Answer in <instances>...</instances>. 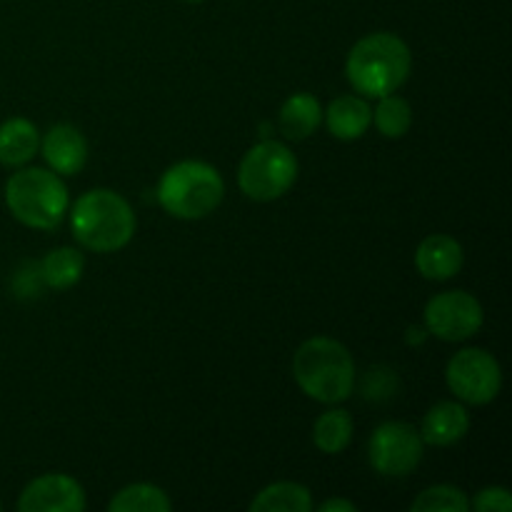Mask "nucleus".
Wrapping results in <instances>:
<instances>
[{
    "mask_svg": "<svg viewBox=\"0 0 512 512\" xmlns=\"http://www.w3.org/2000/svg\"><path fill=\"white\" fill-rule=\"evenodd\" d=\"M413 70L408 43L393 33H370L350 48L345 78L365 98H383L403 88Z\"/></svg>",
    "mask_w": 512,
    "mask_h": 512,
    "instance_id": "f257e3e1",
    "label": "nucleus"
},
{
    "mask_svg": "<svg viewBox=\"0 0 512 512\" xmlns=\"http://www.w3.org/2000/svg\"><path fill=\"white\" fill-rule=\"evenodd\" d=\"M68 213L75 240L93 253H118L133 240L138 228L133 205L108 188L83 193Z\"/></svg>",
    "mask_w": 512,
    "mask_h": 512,
    "instance_id": "f03ea898",
    "label": "nucleus"
},
{
    "mask_svg": "<svg viewBox=\"0 0 512 512\" xmlns=\"http://www.w3.org/2000/svg\"><path fill=\"white\" fill-rule=\"evenodd\" d=\"M293 378L308 398L338 405L353 395L355 360L343 343L318 335L295 350Z\"/></svg>",
    "mask_w": 512,
    "mask_h": 512,
    "instance_id": "7ed1b4c3",
    "label": "nucleus"
},
{
    "mask_svg": "<svg viewBox=\"0 0 512 512\" xmlns=\"http://www.w3.org/2000/svg\"><path fill=\"white\" fill-rule=\"evenodd\" d=\"M225 180L210 163L180 160L170 165L158 183V203L178 220H203L220 208Z\"/></svg>",
    "mask_w": 512,
    "mask_h": 512,
    "instance_id": "20e7f679",
    "label": "nucleus"
},
{
    "mask_svg": "<svg viewBox=\"0 0 512 512\" xmlns=\"http://www.w3.org/2000/svg\"><path fill=\"white\" fill-rule=\"evenodd\" d=\"M5 205L25 228L53 230L68 215L70 195L53 170L20 168L5 183Z\"/></svg>",
    "mask_w": 512,
    "mask_h": 512,
    "instance_id": "39448f33",
    "label": "nucleus"
},
{
    "mask_svg": "<svg viewBox=\"0 0 512 512\" xmlns=\"http://www.w3.org/2000/svg\"><path fill=\"white\" fill-rule=\"evenodd\" d=\"M298 180V158L280 140H260L240 160L238 185L245 198L273 203L283 198Z\"/></svg>",
    "mask_w": 512,
    "mask_h": 512,
    "instance_id": "423d86ee",
    "label": "nucleus"
},
{
    "mask_svg": "<svg viewBox=\"0 0 512 512\" xmlns=\"http://www.w3.org/2000/svg\"><path fill=\"white\" fill-rule=\"evenodd\" d=\"M448 388L468 405L493 403L503 388V370L493 353L483 348H463L445 368Z\"/></svg>",
    "mask_w": 512,
    "mask_h": 512,
    "instance_id": "0eeeda50",
    "label": "nucleus"
},
{
    "mask_svg": "<svg viewBox=\"0 0 512 512\" xmlns=\"http://www.w3.org/2000/svg\"><path fill=\"white\" fill-rule=\"evenodd\" d=\"M425 330L445 343H463L483 328V305L465 290H445L433 295L423 310Z\"/></svg>",
    "mask_w": 512,
    "mask_h": 512,
    "instance_id": "6e6552de",
    "label": "nucleus"
},
{
    "mask_svg": "<svg viewBox=\"0 0 512 512\" xmlns=\"http://www.w3.org/2000/svg\"><path fill=\"white\" fill-rule=\"evenodd\" d=\"M423 438L418 430L400 420H390L375 428L368 445L370 465L385 478H405L423 460Z\"/></svg>",
    "mask_w": 512,
    "mask_h": 512,
    "instance_id": "1a4fd4ad",
    "label": "nucleus"
},
{
    "mask_svg": "<svg viewBox=\"0 0 512 512\" xmlns=\"http://www.w3.org/2000/svg\"><path fill=\"white\" fill-rule=\"evenodd\" d=\"M85 500L83 485L63 473H48L30 480L18 498L20 512H83Z\"/></svg>",
    "mask_w": 512,
    "mask_h": 512,
    "instance_id": "9d476101",
    "label": "nucleus"
},
{
    "mask_svg": "<svg viewBox=\"0 0 512 512\" xmlns=\"http://www.w3.org/2000/svg\"><path fill=\"white\" fill-rule=\"evenodd\" d=\"M40 153L58 175H78L88 163V140L75 125L58 123L40 140Z\"/></svg>",
    "mask_w": 512,
    "mask_h": 512,
    "instance_id": "9b49d317",
    "label": "nucleus"
},
{
    "mask_svg": "<svg viewBox=\"0 0 512 512\" xmlns=\"http://www.w3.org/2000/svg\"><path fill=\"white\" fill-rule=\"evenodd\" d=\"M465 253L463 245L445 233H433L418 245L415 250V268L425 280H443L455 278L463 270Z\"/></svg>",
    "mask_w": 512,
    "mask_h": 512,
    "instance_id": "f8f14e48",
    "label": "nucleus"
},
{
    "mask_svg": "<svg viewBox=\"0 0 512 512\" xmlns=\"http://www.w3.org/2000/svg\"><path fill=\"white\" fill-rule=\"evenodd\" d=\"M470 430V413L465 405L453 403V400H443V403L433 405L423 418V430L420 438L425 445H435V448H448V445L460 443Z\"/></svg>",
    "mask_w": 512,
    "mask_h": 512,
    "instance_id": "ddd939ff",
    "label": "nucleus"
},
{
    "mask_svg": "<svg viewBox=\"0 0 512 512\" xmlns=\"http://www.w3.org/2000/svg\"><path fill=\"white\" fill-rule=\"evenodd\" d=\"M323 120L333 138L353 143L373 125V108L360 95H340L328 105V110H323Z\"/></svg>",
    "mask_w": 512,
    "mask_h": 512,
    "instance_id": "4468645a",
    "label": "nucleus"
},
{
    "mask_svg": "<svg viewBox=\"0 0 512 512\" xmlns=\"http://www.w3.org/2000/svg\"><path fill=\"white\" fill-rule=\"evenodd\" d=\"M40 133L28 118H10L0 123V165L23 168L38 155Z\"/></svg>",
    "mask_w": 512,
    "mask_h": 512,
    "instance_id": "2eb2a0df",
    "label": "nucleus"
},
{
    "mask_svg": "<svg viewBox=\"0 0 512 512\" xmlns=\"http://www.w3.org/2000/svg\"><path fill=\"white\" fill-rule=\"evenodd\" d=\"M323 123V108L310 93H295L280 108V130L288 140H305Z\"/></svg>",
    "mask_w": 512,
    "mask_h": 512,
    "instance_id": "dca6fc26",
    "label": "nucleus"
},
{
    "mask_svg": "<svg viewBox=\"0 0 512 512\" xmlns=\"http://www.w3.org/2000/svg\"><path fill=\"white\" fill-rule=\"evenodd\" d=\"M253 512H310L313 510V493L305 485L290 483H273L260 490L250 503Z\"/></svg>",
    "mask_w": 512,
    "mask_h": 512,
    "instance_id": "f3484780",
    "label": "nucleus"
},
{
    "mask_svg": "<svg viewBox=\"0 0 512 512\" xmlns=\"http://www.w3.org/2000/svg\"><path fill=\"white\" fill-rule=\"evenodd\" d=\"M85 273V255L75 248H55L40 263V278L48 288L68 290L80 283Z\"/></svg>",
    "mask_w": 512,
    "mask_h": 512,
    "instance_id": "a211bd4d",
    "label": "nucleus"
},
{
    "mask_svg": "<svg viewBox=\"0 0 512 512\" xmlns=\"http://www.w3.org/2000/svg\"><path fill=\"white\" fill-rule=\"evenodd\" d=\"M353 440V415L343 408H330L315 420L313 443L320 453L340 455Z\"/></svg>",
    "mask_w": 512,
    "mask_h": 512,
    "instance_id": "6ab92c4d",
    "label": "nucleus"
},
{
    "mask_svg": "<svg viewBox=\"0 0 512 512\" xmlns=\"http://www.w3.org/2000/svg\"><path fill=\"white\" fill-rule=\"evenodd\" d=\"M173 508L168 493L158 485L133 483L115 493L108 503L110 512H168Z\"/></svg>",
    "mask_w": 512,
    "mask_h": 512,
    "instance_id": "aec40b11",
    "label": "nucleus"
},
{
    "mask_svg": "<svg viewBox=\"0 0 512 512\" xmlns=\"http://www.w3.org/2000/svg\"><path fill=\"white\" fill-rule=\"evenodd\" d=\"M373 123L383 138L398 140L413 125V108L400 95H383V98H378V108L373 110Z\"/></svg>",
    "mask_w": 512,
    "mask_h": 512,
    "instance_id": "412c9836",
    "label": "nucleus"
},
{
    "mask_svg": "<svg viewBox=\"0 0 512 512\" xmlns=\"http://www.w3.org/2000/svg\"><path fill=\"white\" fill-rule=\"evenodd\" d=\"M413 512H468L470 498L455 485H433L423 490L410 505Z\"/></svg>",
    "mask_w": 512,
    "mask_h": 512,
    "instance_id": "4be33fe9",
    "label": "nucleus"
},
{
    "mask_svg": "<svg viewBox=\"0 0 512 512\" xmlns=\"http://www.w3.org/2000/svg\"><path fill=\"white\" fill-rule=\"evenodd\" d=\"M470 508L478 512H510L512 510V495L508 488H483L473 500H470Z\"/></svg>",
    "mask_w": 512,
    "mask_h": 512,
    "instance_id": "5701e85b",
    "label": "nucleus"
},
{
    "mask_svg": "<svg viewBox=\"0 0 512 512\" xmlns=\"http://www.w3.org/2000/svg\"><path fill=\"white\" fill-rule=\"evenodd\" d=\"M320 512H355L358 510V505L353 503V500H340V498H333V500H325L323 505H318Z\"/></svg>",
    "mask_w": 512,
    "mask_h": 512,
    "instance_id": "b1692460",
    "label": "nucleus"
},
{
    "mask_svg": "<svg viewBox=\"0 0 512 512\" xmlns=\"http://www.w3.org/2000/svg\"><path fill=\"white\" fill-rule=\"evenodd\" d=\"M185 3H203V0H185Z\"/></svg>",
    "mask_w": 512,
    "mask_h": 512,
    "instance_id": "393cba45",
    "label": "nucleus"
},
{
    "mask_svg": "<svg viewBox=\"0 0 512 512\" xmlns=\"http://www.w3.org/2000/svg\"><path fill=\"white\" fill-rule=\"evenodd\" d=\"M0 510H3V503H0Z\"/></svg>",
    "mask_w": 512,
    "mask_h": 512,
    "instance_id": "a878e982",
    "label": "nucleus"
}]
</instances>
